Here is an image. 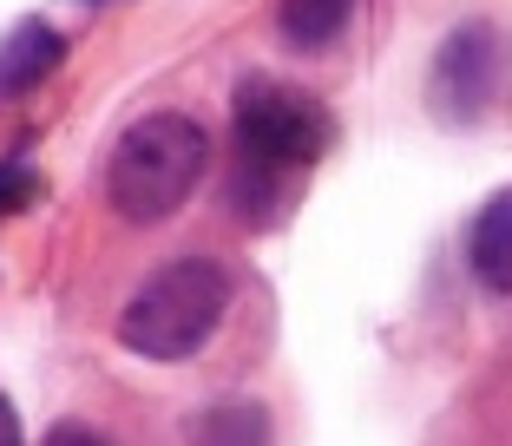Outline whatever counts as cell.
<instances>
[{
    "instance_id": "6da1fadb",
    "label": "cell",
    "mask_w": 512,
    "mask_h": 446,
    "mask_svg": "<svg viewBox=\"0 0 512 446\" xmlns=\"http://www.w3.org/2000/svg\"><path fill=\"white\" fill-rule=\"evenodd\" d=\"M211 164V138L204 125L184 112H151L119 138L106 171V197L125 223H165L171 210H184V197L197 191Z\"/></svg>"
},
{
    "instance_id": "7a4b0ae2",
    "label": "cell",
    "mask_w": 512,
    "mask_h": 446,
    "mask_svg": "<svg viewBox=\"0 0 512 446\" xmlns=\"http://www.w3.org/2000/svg\"><path fill=\"white\" fill-rule=\"evenodd\" d=\"M230 309V276L211 256H178L125 302L119 342L145 361H191Z\"/></svg>"
},
{
    "instance_id": "3957f363",
    "label": "cell",
    "mask_w": 512,
    "mask_h": 446,
    "mask_svg": "<svg viewBox=\"0 0 512 446\" xmlns=\"http://www.w3.org/2000/svg\"><path fill=\"white\" fill-rule=\"evenodd\" d=\"M329 132H335L329 112H322L316 99L289 92V86L250 79V86L237 92V151H243V164L270 171V178L309 171V164L329 151Z\"/></svg>"
},
{
    "instance_id": "277c9868",
    "label": "cell",
    "mask_w": 512,
    "mask_h": 446,
    "mask_svg": "<svg viewBox=\"0 0 512 446\" xmlns=\"http://www.w3.org/2000/svg\"><path fill=\"white\" fill-rule=\"evenodd\" d=\"M499 92V33L486 20H460L440 40L434 73H427V105L440 125H473Z\"/></svg>"
},
{
    "instance_id": "5b68a950",
    "label": "cell",
    "mask_w": 512,
    "mask_h": 446,
    "mask_svg": "<svg viewBox=\"0 0 512 446\" xmlns=\"http://www.w3.org/2000/svg\"><path fill=\"white\" fill-rule=\"evenodd\" d=\"M60 60H66V40H60V33L40 27V20H20V27L7 33V46H0V99L33 92Z\"/></svg>"
},
{
    "instance_id": "8992f818",
    "label": "cell",
    "mask_w": 512,
    "mask_h": 446,
    "mask_svg": "<svg viewBox=\"0 0 512 446\" xmlns=\"http://www.w3.org/2000/svg\"><path fill=\"white\" fill-rule=\"evenodd\" d=\"M467 263L493 296H512V191H499L493 204L473 217V237H467Z\"/></svg>"
},
{
    "instance_id": "52a82bcc",
    "label": "cell",
    "mask_w": 512,
    "mask_h": 446,
    "mask_svg": "<svg viewBox=\"0 0 512 446\" xmlns=\"http://www.w3.org/2000/svg\"><path fill=\"white\" fill-rule=\"evenodd\" d=\"M355 20V0H283L276 7V27L296 53H322V46L342 40V27Z\"/></svg>"
},
{
    "instance_id": "ba28073f",
    "label": "cell",
    "mask_w": 512,
    "mask_h": 446,
    "mask_svg": "<svg viewBox=\"0 0 512 446\" xmlns=\"http://www.w3.org/2000/svg\"><path fill=\"white\" fill-rule=\"evenodd\" d=\"M191 446H270V414L256 401H224L204 407L191 427Z\"/></svg>"
},
{
    "instance_id": "9c48e42d",
    "label": "cell",
    "mask_w": 512,
    "mask_h": 446,
    "mask_svg": "<svg viewBox=\"0 0 512 446\" xmlns=\"http://www.w3.org/2000/svg\"><path fill=\"white\" fill-rule=\"evenodd\" d=\"M33 191H40V178H33V164H0V217H14V210L33 204Z\"/></svg>"
},
{
    "instance_id": "30bf717a",
    "label": "cell",
    "mask_w": 512,
    "mask_h": 446,
    "mask_svg": "<svg viewBox=\"0 0 512 446\" xmlns=\"http://www.w3.org/2000/svg\"><path fill=\"white\" fill-rule=\"evenodd\" d=\"M46 446H106V440H99L92 427H79V420H66V427H53V433H46Z\"/></svg>"
},
{
    "instance_id": "8fae6325",
    "label": "cell",
    "mask_w": 512,
    "mask_h": 446,
    "mask_svg": "<svg viewBox=\"0 0 512 446\" xmlns=\"http://www.w3.org/2000/svg\"><path fill=\"white\" fill-rule=\"evenodd\" d=\"M0 446H20V420H14V407H7V394H0Z\"/></svg>"
}]
</instances>
